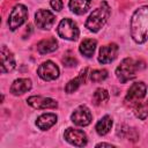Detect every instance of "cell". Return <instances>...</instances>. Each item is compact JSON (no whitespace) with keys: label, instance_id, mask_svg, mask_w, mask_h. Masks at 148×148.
I'll return each instance as SVG.
<instances>
[{"label":"cell","instance_id":"cell-1","mask_svg":"<svg viewBox=\"0 0 148 148\" xmlns=\"http://www.w3.org/2000/svg\"><path fill=\"white\" fill-rule=\"evenodd\" d=\"M131 36L138 44L148 40V6L139 7L132 15L130 21Z\"/></svg>","mask_w":148,"mask_h":148},{"label":"cell","instance_id":"cell-2","mask_svg":"<svg viewBox=\"0 0 148 148\" xmlns=\"http://www.w3.org/2000/svg\"><path fill=\"white\" fill-rule=\"evenodd\" d=\"M109 16H110V7L106 2H102L101 6L94 9L92 13L88 16L84 25L89 31L97 32L104 27Z\"/></svg>","mask_w":148,"mask_h":148},{"label":"cell","instance_id":"cell-3","mask_svg":"<svg viewBox=\"0 0 148 148\" xmlns=\"http://www.w3.org/2000/svg\"><path fill=\"white\" fill-rule=\"evenodd\" d=\"M139 62L132 58H125L121 60L119 66L116 68V75L121 83H126L130 80H133L136 76L139 69Z\"/></svg>","mask_w":148,"mask_h":148},{"label":"cell","instance_id":"cell-4","mask_svg":"<svg viewBox=\"0 0 148 148\" xmlns=\"http://www.w3.org/2000/svg\"><path fill=\"white\" fill-rule=\"evenodd\" d=\"M28 18V9L24 5H16L12 9L9 17H8V27L12 31H15L17 28H20Z\"/></svg>","mask_w":148,"mask_h":148},{"label":"cell","instance_id":"cell-5","mask_svg":"<svg viewBox=\"0 0 148 148\" xmlns=\"http://www.w3.org/2000/svg\"><path fill=\"white\" fill-rule=\"evenodd\" d=\"M57 30H58V35L61 38L67 39V40H76L80 35L77 24L71 18L61 20Z\"/></svg>","mask_w":148,"mask_h":148},{"label":"cell","instance_id":"cell-6","mask_svg":"<svg viewBox=\"0 0 148 148\" xmlns=\"http://www.w3.org/2000/svg\"><path fill=\"white\" fill-rule=\"evenodd\" d=\"M37 74L44 81H53L58 79L60 72H59V67L53 61L46 60L42 65H39L37 69Z\"/></svg>","mask_w":148,"mask_h":148},{"label":"cell","instance_id":"cell-7","mask_svg":"<svg viewBox=\"0 0 148 148\" xmlns=\"http://www.w3.org/2000/svg\"><path fill=\"white\" fill-rule=\"evenodd\" d=\"M91 119H92V116H91V112L90 110L86 106V105H80L77 106L73 113L71 114V120L74 125L76 126H81V127H84V126H88L90 123H91Z\"/></svg>","mask_w":148,"mask_h":148},{"label":"cell","instance_id":"cell-8","mask_svg":"<svg viewBox=\"0 0 148 148\" xmlns=\"http://www.w3.org/2000/svg\"><path fill=\"white\" fill-rule=\"evenodd\" d=\"M146 92H147V86L143 82H135L128 88L125 96V101L131 104L139 103L146 96Z\"/></svg>","mask_w":148,"mask_h":148},{"label":"cell","instance_id":"cell-9","mask_svg":"<svg viewBox=\"0 0 148 148\" xmlns=\"http://www.w3.org/2000/svg\"><path fill=\"white\" fill-rule=\"evenodd\" d=\"M64 138L65 140L75 146V147H84L88 142V139H87V135L83 131L81 130H76V128H72V127H68L65 133H64Z\"/></svg>","mask_w":148,"mask_h":148},{"label":"cell","instance_id":"cell-10","mask_svg":"<svg viewBox=\"0 0 148 148\" xmlns=\"http://www.w3.org/2000/svg\"><path fill=\"white\" fill-rule=\"evenodd\" d=\"M56 22V16L47 9H39L35 14V23L39 29L49 30Z\"/></svg>","mask_w":148,"mask_h":148},{"label":"cell","instance_id":"cell-11","mask_svg":"<svg viewBox=\"0 0 148 148\" xmlns=\"http://www.w3.org/2000/svg\"><path fill=\"white\" fill-rule=\"evenodd\" d=\"M119 52V47L116 43H110L101 47L99 56H98V62L99 64H110L112 62Z\"/></svg>","mask_w":148,"mask_h":148},{"label":"cell","instance_id":"cell-12","mask_svg":"<svg viewBox=\"0 0 148 148\" xmlns=\"http://www.w3.org/2000/svg\"><path fill=\"white\" fill-rule=\"evenodd\" d=\"M27 103L35 109H56L58 108V102L50 97L44 96H30L27 99Z\"/></svg>","mask_w":148,"mask_h":148},{"label":"cell","instance_id":"cell-13","mask_svg":"<svg viewBox=\"0 0 148 148\" xmlns=\"http://www.w3.org/2000/svg\"><path fill=\"white\" fill-rule=\"evenodd\" d=\"M0 59H1V73H8L10 71H13L16 66V61H15V57L14 54L9 51V49H7L6 45L1 46L0 50Z\"/></svg>","mask_w":148,"mask_h":148},{"label":"cell","instance_id":"cell-14","mask_svg":"<svg viewBox=\"0 0 148 148\" xmlns=\"http://www.w3.org/2000/svg\"><path fill=\"white\" fill-rule=\"evenodd\" d=\"M31 87H32V82L30 79H27V77L16 79L10 86V92L15 96H18V95H22L29 91Z\"/></svg>","mask_w":148,"mask_h":148},{"label":"cell","instance_id":"cell-15","mask_svg":"<svg viewBox=\"0 0 148 148\" xmlns=\"http://www.w3.org/2000/svg\"><path fill=\"white\" fill-rule=\"evenodd\" d=\"M57 120H58L57 114H54V113H43L37 118L36 125L39 130L46 131V130L51 128L57 123Z\"/></svg>","mask_w":148,"mask_h":148},{"label":"cell","instance_id":"cell-16","mask_svg":"<svg viewBox=\"0 0 148 148\" xmlns=\"http://www.w3.org/2000/svg\"><path fill=\"white\" fill-rule=\"evenodd\" d=\"M91 6V0H69L68 7L69 9L77 15H82L89 10Z\"/></svg>","mask_w":148,"mask_h":148},{"label":"cell","instance_id":"cell-17","mask_svg":"<svg viewBox=\"0 0 148 148\" xmlns=\"http://www.w3.org/2000/svg\"><path fill=\"white\" fill-rule=\"evenodd\" d=\"M87 72H88V68H84V69H82V71L79 73V75H77L76 77L69 80L68 83H67L66 87H65L66 92L72 94V92H74V91H76V90L79 89V87H80L82 83H84L86 76H87Z\"/></svg>","mask_w":148,"mask_h":148},{"label":"cell","instance_id":"cell-18","mask_svg":"<svg viewBox=\"0 0 148 148\" xmlns=\"http://www.w3.org/2000/svg\"><path fill=\"white\" fill-rule=\"evenodd\" d=\"M57 49H58V42H57V39L53 38V37L43 39V40H40V42L37 44V51H38L40 54L51 53V52L56 51Z\"/></svg>","mask_w":148,"mask_h":148},{"label":"cell","instance_id":"cell-19","mask_svg":"<svg viewBox=\"0 0 148 148\" xmlns=\"http://www.w3.org/2000/svg\"><path fill=\"white\" fill-rule=\"evenodd\" d=\"M111 127H112V118L106 114L97 121V124L95 126V130H96L98 135H106L110 132Z\"/></svg>","mask_w":148,"mask_h":148},{"label":"cell","instance_id":"cell-20","mask_svg":"<svg viewBox=\"0 0 148 148\" xmlns=\"http://www.w3.org/2000/svg\"><path fill=\"white\" fill-rule=\"evenodd\" d=\"M96 45H97V42H96L95 39L87 38V39L82 40V43H81L80 46H79L80 53L83 54V56L87 57V58H90V57H92V54H94V52H95Z\"/></svg>","mask_w":148,"mask_h":148},{"label":"cell","instance_id":"cell-21","mask_svg":"<svg viewBox=\"0 0 148 148\" xmlns=\"http://www.w3.org/2000/svg\"><path fill=\"white\" fill-rule=\"evenodd\" d=\"M109 101V92L106 89L104 88H98L96 89V91L94 92L92 96V102L95 105H102L104 103H106Z\"/></svg>","mask_w":148,"mask_h":148},{"label":"cell","instance_id":"cell-22","mask_svg":"<svg viewBox=\"0 0 148 148\" xmlns=\"http://www.w3.org/2000/svg\"><path fill=\"white\" fill-rule=\"evenodd\" d=\"M89 77L92 82H102L108 77V71L106 69H95L91 71L89 74Z\"/></svg>","mask_w":148,"mask_h":148},{"label":"cell","instance_id":"cell-23","mask_svg":"<svg viewBox=\"0 0 148 148\" xmlns=\"http://www.w3.org/2000/svg\"><path fill=\"white\" fill-rule=\"evenodd\" d=\"M134 113L139 119L145 120L148 117V108L146 106V104H142L139 102V103H136V106L134 109Z\"/></svg>","mask_w":148,"mask_h":148},{"label":"cell","instance_id":"cell-24","mask_svg":"<svg viewBox=\"0 0 148 148\" xmlns=\"http://www.w3.org/2000/svg\"><path fill=\"white\" fill-rule=\"evenodd\" d=\"M62 62H64V65L67 66V67H74V66H76L77 60H76L73 56L66 54V56H64V58H62Z\"/></svg>","mask_w":148,"mask_h":148},{"label":"cell","instance_id":"cell-25","mask_svg":"<svg viewBox=\"0 0 148 148\" xmlns=\"http://www.w3.org/2000/svg\"><path fill=\"white\" fill-rule=\"evenodd\" d=\"M50 5H51L52 9H54L56 12H59V10H61V9H62V6H64L61 0H51Z\"/></svg>","mask_w":148,"mask_h":148},{"label":"cell","instance_id":"cell-26","mask_svg":"<svg viewBox=\"0 0 148 148\" xmlns=\"http://www.w3.org/2000/svg\"><path fill=\"white\" fill-rule=\"evenodd\" d=\"M96 147H113V145H111V143H105V142H101V143H97Z\"/></svg>","mask_w":148,"mask_h":148}]
</instances>
